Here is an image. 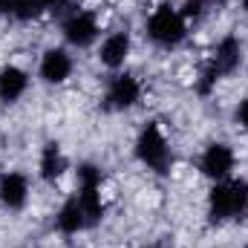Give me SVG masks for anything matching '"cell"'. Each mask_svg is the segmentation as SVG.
<instances>
[{"mask_svg":"<svg viewBox=\"0 0 248 248\" xmlns=\"http://www.w3.org/2000/svg\"><path fill=\"white\" fill-rule=\"evenodd\" d=\"M248 211V182L246 179H225L217 182L208 193V214L217 222L243 217Z\"/></svg>","mask_w":248,"mask_h":248,"instance_id":"cell-1","label":"cell"},{"mask_svg":"<svg viewBox=\"0 0 248 248\" xmlns=\"http://www.w3.org/2000/svg\"><path fill=\"white\" fill-rule=\"evenodd\" d=\"M147 38L165 49L170 46H179L182 41L187 38V20L182 17L179 6H170V3H159L150 17H147Z\"/></svg>","mask_w":248,"mask_h":248,"instance_id":"cell-2","label":"cell"},{"mask_svg":"<svg viewBox=\"0 0 248 248\" xmlns=\"http://www.w3.org/2000/svg\"><path fill=\"white\" fill-rule=\"evenodd\" d=\"M136 156H139V162L144 168H150L156 173H165L170 168V159H173L170 156V144H168L165 133L159 130L156 122L144 124V130L139 133V139H136Z\"/></svg>","mask_w":248,"mask_h":248,"instance_id":"cell-3","label":"cell"},{"mask_svg":"<svg viewBox=\"0 0 248 248\" xmlns=\"http://www.w3.org/2000/svg\"><path fill=\"white\" fill-rule=\"evenodd\" d=\"M75 196H78V202H81V208H84L90 225L98 222V219L104 217V202H101V170H98L95 165H81V168H78V193H75Z\"/></svg>","mask_w":248,"mask_h":248,"instance_id":"cell-4","label":"cell"},{"mask_svg":"<svg viewBox=\"0 0 248 248\" xmlns=\"http://www.w3.org/2000/svg\"><path fill=\"white\" fill-rule=\"evenodd\" d=\"M234 165H237V153H234L231 144H222V141H214V144L202 153V159H199L202 176H208V179H214V182L231 179Z\"/></svg>","mask_w":248,"mask_h":248,"instance_id":"cell-5","label":"cell"},{"mask_svg":"<svg viewBox=\"0 0 248 248\" xmlns=\"http://www.w3.org/2000/svg\"><path fill=\"white\" fill-rule=\"evenodd\" d=\"M61 32H63V38H66V44L84 49V46H90V44L98 38L101 29H98V17H95L93 12L81 9V12H72V15L63 20Z\"/></svg>","mask_w":248,"mask_h":248,"instance_id":"cell-6","label":"cell"},{"mask_svg":"<svg viewBox=\"0 0 248 248\" xmlns=\"http://www.w3.org/2000/svg\"><path fill=\"white\" fill-rule=\"evenodd\" d=\"M139 98H141V84L136 75H130V72L113 75V81L107 87V104L113 110H130V107H136Z\"/></svg>","mask_w":248,"mask_h":248,"instance_id":"cell-7","label":"cell"},{"mask_svg":"<svg viewBox=\"0 0 248 248\" xmlns=\"http://www.w3.org/2000/svg\"><path fill=\"white\" fill-rule=\"evenodd\" d=\"M240 63H243V46H240V41H237L234 35H225V38L214 46L211 66H214V69H217V75L222 78V75L237 72V69H240Z\"/></svg>","mask_w":248,"mask_h":248,"instance_id":"cell-8","label":"cell"},{"mask_svg":"<svg viewBox=\"0 0 248 248\" xmlns=\"http://www.w3.org/2000/svg\"><path fill=\"white\" fill-rule=\"evenodd\" d=\"M130 49H133V41H130V32H110L104 41H101V49H98V61L110 69H119L124 66V61L130 58Z\"/></svg>","mask_w":248,"mask_h":248,"instance_id":"cell-9","label":"cell"},{"mask_svg":"<svg viewBox=\"0 0 248 248\" xmlns=\"http://www.w3.org/2000/svg\"><path fill=\"white\" fill-rule=\"evenodd\" d=\"M0 202L9 211H20L29 202V179L17 170H9L0 176Z\"/></svg>","mask_w":248,"mask_h":248,"instance_id":"cell-10","label":"cell"},{"mask_svg":"<svg viewBox=\"0 0 248 248\" xmlns=\"http://www.w3.org/2000/svg\"><path fill=\"white\" fill-rule=\"evenodd\" d=\"M72 75V58L61 46H52L41 55V78L46 84H63Z\"/></svg>","mask_w":248,"mask_h":248,"instance_id":"cell-11","label":"cell"},{"mask_svg":"<svg viewBox=\"0 0 248 248\" xmlns=\"http://www.w3.org/2000/svg\"><path fill=\"white\" fill-rule=\"evenodd\" d=\"M26 87H29V75L20 66L9 63V66L0 69V101L3 104H15L26 93Z\"/></svg>","mask_w":248,"mask_h":248,"instance_id":"cell-12","label":"cell"},{"mask_svg":"<svg viewBox=\"0 0 248 248\" xmlns=\"http://www.w3.org/2000/svg\"><path fill=\"white\" fill-rule=\"evenodd\" d=\"M38 170H41V179H44V182H58L63 173H66V156H63L61 144L49 141V144L41 150V165H38Z\"/></svg>","mask_w":248,"mask_h":248,"instance_id":"cell-13","label":"cell"},{"mask_svg":"<svg viewBox=\"0 0 248 248\" xmlns=\"http://www.w3.org/2000/svg\"><path fill=\"white\" fill-rule=\"evenodd\" d=\"M55 225L61 228L63 234H78V231H84V228L90 225V219H87V214H84L78 196L66 199L61 205V211H58V217H55Z\"/></svg>","mask_w":248,"mask_h":248,"instance_id":"cell-14","label":"cell"},{"mask_svg":"<svg viewBox=\"0 0 248 248\" xmlns=\"http://www.w3.org/2000/svg\"><path fill=\"white\" fill-rule=\"evenodd\" d=\"M46 12V6H44V0H12V17H17V20H35V17H41Z\"/></svg>","mask_w":248,"mask_h":248,"instance_id":"cell-15","label":"cell"},{"mask_svg":"<svg viewBox=\"0 0 248 248\" xmlns=\"http://www.w3.org/2000/svg\"><path fill=\"white\" fill-rule=\"evenodd\" d=\"M205 9H208V0H182V6H179V12H182L185 20L205 17Z\"/></svg>","mask_w":248,"mask_h":248,"instance_id":"cell-16","label":"cell"},{"mask_svg":"<svg viewBox=\"0 0 248 248\" xmlns=\"http://www.w3.org/2000/svg\"><path fill=\"white\" fill-rule=\"evenodd\" d=\"M234 116H237V124H240L243 130H248V98L237 104V113H234Z\"/></svg>","mask_w":248,"mask_h":248,"instance_id":"cell-17","label":"cell"},{"mask_svg":"<svg viewBox=\"0 0 248 248\" xmlns=\"http://www.w3.org/2000/svg\"><path fill=\"white\" fill-rule=\"evenodd\" d=\"M12 12V0H0V15H9Z\"/></svg>","mask_w":248,"mask_h":248,"instance_id":"cell-18","label":"cell"},{"mask_svg":"<svg viewBox=\"0 0 248 248\" xmlns=\"http://www.w3.org/2000/svg\"><path fill=\"white\" fill-rule=\"evenodd\" d=\"M63 0H44V6H46V9H49V6H61Z\"/></svg>","mask_w":248,"mask_h":248,"instance_id":"cell-19","label":"cell"},{"mask_svg":"<svg viewBox=\"0 0 248 248\" xmlns=\"http://www.w3.org/2000/svg\"><path fill=\"white\" fill-rule=\"evenodd\" d=\"M243 9H246V15H248V0H243Z\"/></svg>","mask_w":248,"mask_h":248,"instance_id":"cell-20","label":"cell"},{"mask_svg":"<svg viewBox=\"0 0 248 248\" xmlns=\"http://www.w3.org/2000/svg\"><path fill=\"white\" fill-rule=\"evenodd\" d=\"M147 248H150V246H147Z\"/></svg>","mask_w":248,"mask_h":248,"instance_id":"cell-21","label":"cell"},{"mask_svg":"<svg viewBox=\"0 0 248 248\" xmlns=\"http://www.w3.org/2000/svg\"><path fill=\"white\" fill-rule=\"evenodd\" d=\"M246 248H248V246H246Z\"/></svg>","mask_w":248,"mask_h":248,"instance_id":"cell-22","label":"cell"}]
</instances>
